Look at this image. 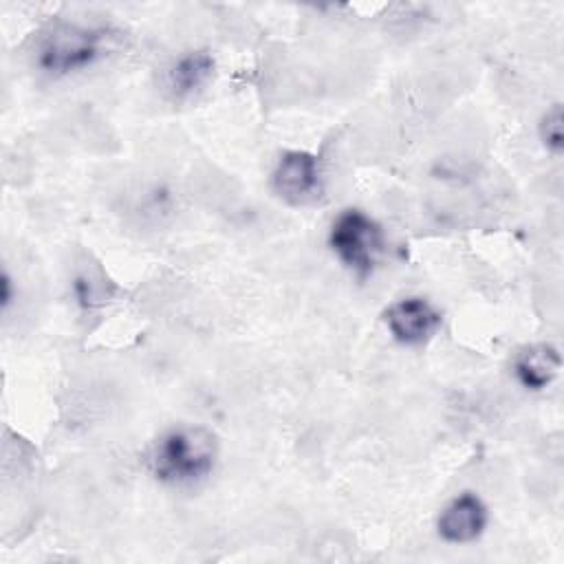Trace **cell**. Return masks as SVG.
Instances as JSON below:
<instances>
[{"mask_svg": "<svg viewBox=\"0 0 564 564\" xmlns=\"http://www.w3.org/2000/svg\"><path fill=\"white\" fill-rule=\"evenodd\" d=\"M218 438L203 425H174L161 432L145 449L148 474L174 489L203 485L216 469Z\"/></svg>", "mask_w": 564, "mask_h": 564, "instance_id": "6da1fadb", "label": "cell"}, {"mask_svg": "<svg viewBox=\"0 0 564 564\" xmlns=\"http://www.w3.org/2000/svg\"><path fill=\"white\" fill-rule=\"evenodd\" d=\"M112 31L79 22H57L37 42L35 64L53 79L70 77L95 66L106 53Z\"/></svg>", "mask_w": 564, "mask_h": 564, "instance_id": "7a4b0ae2", "label": "cell"}, {"mask_svg": "<svg viewBox=\"0 0 564 564\" xmlns=\"http://www.w3.org/2000/svg\"><path fill=\"white\" fill-rule=\"evenodd\" d=\"M326 242L357 280H368L375 273L379 256L386 249L381 225L357 207H348L335 216Z\"/></svg>", "mask_w": 564, "mask_h": 564, "instance_id": "3957f363", "label": "cell"}, {"mask_svg": "<svg viewBox=\"0 0 564 564\" xmlns=\"http://www.w3.org/2000/svg\"><path fill=\"white\" fill-rule=\"evenodd\" d=\"M273 192L291 205H304L322 192L319 156L306 150H286L271 172Z\"/></svg>", "mask_w": 564, "mask_h": 564, "instance_id": "277c9868", "label": "cell"}, {"mask_svg": "<svg viewBox=\"0 0 564 564\" xmlns=\"http://www.w3.org/2000/svg\"><path fill=\"white\" fill-rule=\"evenodd\" d=\"M441 311L421 295H408L383 311V324L390 337L401 346H423L441 328Z\"/></svg>", "mask_w": 564, "mask_h": 564, "instance_id": "5b68a950", "label": "cell"}, {"mask_svg": "<svg viewBox=\"0 0 564 564\" xmlns=\"http://www.w3.org/2000/svg\"><path fill=\"white\" fill-rule=\"evenodd\" d=\"M489 524V509L474 491L456 494L436 518V533L447 544H471Z\"/></svg>", "mask_w": 564, "mask_h": 564, "instance_id": "8992f818", "label": "cell"}, {"mask_svg": "<svg viewBox=\"0 0 564 564\" xmlns=\"http://www.w3.org/2000/svg\"><path fill=\"white\" fill-rule=\"evenodd\" d=\"M214 70H216V59L209 51L196 48V51L181 53L165 68V75H163L165 90L170 93L172 99H178V101L189 99L212 82Z\"/></svg>", "mask_w": 564, "mask_h": 564, "instance_id": "52a82bcc", "label": "cell"}, {"mask_svg": "<svg viewBox=\"0 0 564 564\" xmlns=\"http://www.w3.org/2000/svg\"><path fill=\"white\" fill-rule=\"evenodd\" d=\"M560 368H562V355L553 344H546V341L524 346L522 350L516 352L511 364V372L516 381L527 392L546 390L557 379Z\"/></svg>", "mask_w": 564, "mask_h": 564, "instance_id": "ba28073f", "label": "cell"}, {"mask_svg": "<svg viewBox=\"0 0 564 564\" xmlns=\"http://www.w3.org/2000/svg\"><path fill=\"white\" fill-rule=\"evenodd\" d=\"M538 137L542 141V145L546 148V152L551 154H562L564 150V110L562 104H553L549 106L540 121H538Z\"/></svg>", "mask_w": 564, "mask_h": 564, "instance_id": "9c48e42d", "label": "cell"}, {"mask_svg": "<svg viewBox=\"0 0 564 564\" xmlns=\"http://www.w3.org/2000/svg\"><path fill=\"white\" fill-rule=\"evenodd\" d=\"M18 291L13 289V278L9 271H2V278H0V306L2 311H9V306L13 304Z\"/></svg>", "mask_w": 564, "mask_h": 564, "instance_id": "30bf717a", "label": "cell"}]
</instances>
